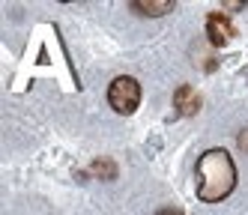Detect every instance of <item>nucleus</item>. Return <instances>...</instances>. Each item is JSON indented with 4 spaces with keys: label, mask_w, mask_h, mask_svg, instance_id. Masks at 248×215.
I'll list each match as a JSON object with an SVG mask.
<instances>
[{
    "label": "nucleus",
    "mask_w": 248,
    "mask_h": 215,
    "mask_svg": "<svg viewBox=\"0 0 248 215\" xmlns=\"http://www.w3.org/2000/svg\"><path fill=\"white\" fill-rule=\"evenodd\" d=\"M198 197L206 203H218L236 188V165L224 150H206L198 158Z\"/></svg>",
    "instance_id": "obj_1"
},
{
    "label": "nucleus",
    "mask_w": 248,
    "mask_h": 215,
    "mask_svg": "<svg viewBox=\"0 0 248 215\" xmlns=\"http://www.w3.org/2000/svg\"><path fill=\"white\" fill-rule=\"evenodd\" d=\"M206 36H209V42L218 45V48L230 42L233 27H230V21H227L224 12H209V18H206Z\"/></svg>",
    "instance_id": "obj_3"
},
{
    "label": "nucleus",
    "mask_w": 248,
    "mask_h": 215,
    "mask_svg": "<svg viewBox=\"0 0 248 215\" xmlns=\"http://www.w3.org/2000/svg\"><path fill=\"white\" fill-rule=\"evenodd\" d=\"M90 170H93L99 179H117V165H114L111 158H99V161H93Z\"/></svg>",
    "instance_id": "obj_6"
},
{
    "label": "nucleus",
    "mask_w": 248,
    "mask_h": 215,
    "mask_svg": "<svg viewBox=\"0 0 248 215\" xmlns=\"http://www.w3.org/2000/svg\"><path fill=\"white\" fill-rule=\"evenodd\" d=\"M173 105H176V111L191 117V114H198L201 111V96L194 93V87L183 84V87H176V93H173Z\"/></svg>",
    "instance_id": "obj_4"
},
{
    "label": "nucleus",
    "mask_w": 248,
    "mask_h": 215,
    "mask_svg": "<svg viewBox=\"0 0 248 215\" xmlns=\"http://www.w3.org/2000/svg\"><path fill=\"white\" fill-rule=\"evenodd\" d=\"M132 9H138L140 15H165L173 9V0H135Z\"/></svg>",
    "instance_id": "obj_5"
},
{
    "label": "nucleus",
    "mask_w": 248,
    "mask_h": 215,
    "mask_svg": "<svg viewBox=\"0 0 248 215\" xmlns=\"http://www.w3.org/2000/svg\"><path fill=\"white\" fill-rule=\"evenodd\" d=\"M239 147H242V153H248V129L239 135Z\"/></svg>",
    "instance_id": "obj_8"
},
{
    "label": "nucleus",
    "mask_w": 248,
    "mask_h": 215,
    "mask_svg": "<svg viewBox=\"0 0 248 215\" xmlns=\"http://www.w3.org/2000/svg\"><path fill=\"white\" fill-rule=\"evenodd\" d=\"M155 215H183L180 209H173V206H165V209H158Z\"/></svg>",
    "instance_id": "obj_7"
},
{
    "label": "nucleus",
    "mask_w": 248,
    "mask_h": 215,
    "mask_svg": "<svg viewBox=\"0 0 248 215\" xmlns=\"http://www.w3.org/2000/svg\"><path fill=\"white\" fill-rule=\"evenodd\" d=\"M108 102L117 114H135V108L140 105V84L132 75H120L108 87Z\"/></svg>",
    "instance_id": "obj_2"
}]
</instances>
